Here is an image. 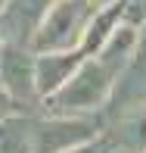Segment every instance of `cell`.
<instances>
[{"instance_id":"cell-1","label":"cell","mask_w":146,"mask_h":153,"mask_svg":"<svg viewBox=\"0 0 146 153\" xmlns=\"http://www.w3.org/2000/svg\"><path fill=\"white\" fill-rule=\"evenodd\" d=\"M118 78H121V72L115 66H109L100 56H87L78 66V72L56 94L40 100L37 113H47V116H100L115 91Z\"/></svg>"},{"instance_id":"cell-2","label":"cell","mask_w":146,"mask_h":153,"mask_svg":"<svg viewBox=\"0 0 146 153\" xmlns=\"http://www.w3.org/2000/svg\"><path fill=\"white\" fill-rule=\"evenodd\" d=\"M96 13L93 0H56L50 13L44 16L37 34L31 41L34 53H62V50H81L87 25Z\"/></svg>"},{"instance_id":"cell-3","label":"cell","mask_w":146,"mask_h":153,"mask_svg":"<svg viewBox=\"0 0 146 153\" xmlns=\"http://www.w3.org/2000/svg\"><path fill=\"white\" fill-rule=\"evenodd\" d=\"M0 85L22 113H37V53L25 44L3 41L0 47Z\"/></svg>"},{"instance_id":"cell-4","label":"cell","mask_w":146,"mask_h":153,"mask_svg":"<svg viewBox=\"0 0 146 153\" xmlns=\"http://www.w3.org/2000/svg\"><path fill=\"white\" fill-rule=\"evenodd\" d=\"M103 134L96 116H47L34 113V153H65Z\"/></svg>"},{"instance_id":"cell-5","label":"cell","mask_w":146,"mask_h":153,"mask_svg":"<svg viewBox=\"0 0 146 153\" xmlns=\"http://www.w3.org/2000/svg\"><path fill=\"white\" fill-rule=\"evenodd\" d=\"M56 0H6L0 10V34L3 41L31 47L34 34H37L44 16L50 13V6Z\"/></svg>"},{"instance_id":"cell-6","label":"cell","mask_w":146,"mask_h":153,"mask_svg":"<svg viewBox=\"0 0 146 153\" xmlns=\"http://www.w3.org/2000/svg\"><path fill=\"white\" fill-rule=\"evenodd\" d=\"M87 56L81 50H62V53H37V97L47 100L78 72V66Z\"/></svg>"},{"instance_id":"cell-7","label":"cell","mask_w":146,"mask_h":153,"mask_svg":"<svg viewBox=\"0 0 146 153\" xmlns=\"http://www.w3.org/2000/svg\"><path fill=\"white\" fill-rule=\"evenodd\" d=\"M103 131L112 137L115 147L131 150V153H143L146 150V103L128 109V113H121V116H115Z\"/></svg>"},{"instance_id":"cell-8","label":"cell","mask_w":146,"mask_h":153,"mask_svg":"<svg viewBox=\"0 0 146 153\" xmlns=\"http://www.w3.org/2000/svg\"><path fill=\"white\" fill-rule=\"evenodd\" d=\"M121 22H124V0L96 6L93 19H90V25H87L84 44H81V53H84V56H96V53L106 47V41L118 31V25H121Z\"/></svg>"},{"instance_id":"cell-9","label":"cell","mask_w":146,"mask_h":153,"mask_svg":"<svg viewBox=\"0 0 146 153\" xmlns=\"http://www.w3.org/2000/svg\"><path fill=\"white\" fill-rule=\"evenodd\" d=\"M0 153H34V113L0 116Z\"/></svg>"},{"instance_id":"cell-10","label":"cell","mask_w":146,"mask_h":153,"mask_svg":"<svg viewBox=\"0 0 146 153\" xmlns=\"http://www.w3.org/2000/svg\"><path fill=\"white\" fill-rule=\"evenodd\" d=\"M109 150H115V144H112V137L103 131V134H96L93 141H84V144H78V147H72L65 153H109Z\"/></svg>"},{"instance_id":"cell-11","label":"cell","mask_w":146,"mask_h":153,"mask_svg":"<svg viewBox=\"0 0 146 153\" xmlns=\"http://www.w3.org/2000/svg\"><path fill=\"white\" fill-rule=\"evenodd\" d=\"M6 113H22V109L12 103V97L3 91V85H0V116H6Z\"/></svg>"},{"instance_id":"cell-12","label":"cell","mask_w":146,"mask_h":153,"mask_svg":"<svg viewBox=\"0 0 146 153\" xmlns=\"http://www.w3.org/2000/svg\"><path fill=\"white\" fill-rule=\"evenodd\" d=\"M96 6H106V3H115V0H93Z\"/></svg>"},{"instance_id":"cell-13","label":"cell","mask_w":146,"mask_h":153,"mask_svg":"<svg viewBox=\"0 0 146 153\" xmlns=\"http://www.w3.org/2000/svg\"><path fill=\"white\" fill-rule=\"evenodd\" d=\"M109 153H131V150H121V147H115V150H109Z\"/></svg>"},{"instance_id":"cell-14","label":"cell","mask_w":146,"mask_h":153,"mask_svg":"<svg viewBox=\"0 0 146 153\" xmlns=\"http://www.w3.org/2000/svg\"><path fill=\"white\" fill-rule=\"evenodd\" d=\"M0 47H3V34H0Z\"/></svg>"},{"instance_id":"cell-15","label":"cell","mask_w":146,"mask_h":153,"mask_svg":"<svg viewBox=\"0 0 146 153\" xmlns=\"http://www.w3.org/2000/svg\"><path fill=\"white\" fill-rule=\"evenodd\" d=\"M3 3H6V0H0V10H3Z\"/></svg>"},{"instance_id":"cell-16","label":"cell","mask_w":146,"mask_h":153,"mask_svg":"<svg viewBox=\"0 0 146 153\" xmlns=\"http://www.w3.org/2000/svg\"><path fill=\"white\" fill-rule=\"evenodd\" d=\"M143 153H146V150H143Z\"/></svg>"}]
</instances>
